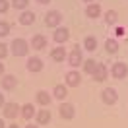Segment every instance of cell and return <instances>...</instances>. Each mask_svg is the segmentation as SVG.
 <instances>
[{
    "mask_svg": "<svg viewBox=\"0 0 128 128\" xmlns=\"http://www.w3.org/2000/svg\"><path fill=\"white\" fill-rule=\"evenodd\" d=\"M84 2H89V4H91V2H93V0H84Z\"/></svg>",
    "mask_w": 128,
    "mask_h": 128,
    "instance_id": "d590c367",
    "label": "cell"
},
{
    "mask_svg": "<svg viewBox=\"0 0 128 128\" xmlns=\"http://www.w3.org/2000/svg\"><path fill=\"white\" fill-rule=\"evenodd\" d=\"M50 99H52V93H48V91H37V95H35V101L39 105H43V107H48L50 105Z\"/></svg>",
    "mask_w": 128,
    "mask_h": 128,
    "instance_id": "9a60e30c",
    "label": "cell"
},
{
    "mask_svg": "<svg viewBox=\"0 0 128 128\" xmlns=\"http://www.w3.org/2000/svg\"><path fill=\"white\" fill-rule=\"evenodd\" d=\"M62 22V14L58 10H48L47 16H45V25L47 27H58Z\"/></svg>",
    "mask_w": 128,
    "mask_h": 128,
    "instance_id": "277c9868",
    "label": "cell"
},
{
    "mask_svg": "<svg viewBox=\"0 0 128 128\" xmlns=\"http://www.w3.org/2000/svg\"><path fill=\"white\" fill-rule=\"evenodd\" d=\"M86 16L91 18V20H97V18L101 16V6H99L97 2H91V4H88V8H86Z\"/></svg>",
    "mask_w": 128,
    "mask_h": 128,
    "instance_id": "5bb4252c",
    "label": "cell"
},
{
    "mask_svg": "<svg viewBox=\"0 0 128 128\" xmlns=\"http://www.w3.org/2000/svg\"><path fill=\"white\" fill-rule=\"evenodd\" d=\"M8 128H20V126H18V124H10Z\"/></svg>",
    "mask_w": 128,
    "mask_h": 128,
    "instance_id": "e575fe53",
    "label": "cell"
},
{
    "mask_svg": "<svg viewBox=\"0 0 128 128\" xmlns=\"http://www.w3.org/2000/svg\"><path fill=\"white\" fill-rule=\"evenodd\" d=\"M101 99H103L105 105H114L118 101V93H116L114 88H105L103 93H101Z\"/></svg>",
    "mask_w": 128,
    "mask_h": 128,
    "instance_id": "8992f818",
    "label": "cell"
},
{
    "mask_svg": "<svg viewBox=\"0 0 128 128\" xmlns=\"http://www.w3.org/2000/svg\"><path fill=\"white\" fill-rule=\"evenodd\" d=\"M35 122L37 124H48L50 122V111H47V109H43V111H37L35 112Z\"/></svg>",
    "mask_w": 128,
    "mask_h": 128,
    "instance_id": "2e32d148",
    "label": "cell"
},
{
    "mask_svg": "<svg viewBox=\"0 0 128 128\" xmlns=\"http://www.w3.org/2000/svg\"><path fill=\"white\" fill-rule=\"evenodd\" d=\"M10 48H12V54L14 56H25L27 52H29V41H25V39H14L12 41V45H10Z\"/></svg>",
    "mask_w": 128,
    "mask_h": 128,
    "instance_id": "6da1fadb",
    "label": "cell"
},
{
    "mask_svg": "<svg viewBox=\"0 0 128 128\" xmlns=\"http://www.w3.org/2000/svg\"><path fill=\"white\" fill-rule=\"evenodd\" d=\"M64 84L68 86V88H78L82 84V76L78 70H70V72L64 76Z\"/></svg>",
    "mask_w": 128,
    "mask_h": 128,
    "instance_id": "52a82bcc",
    "label": "cell"
},
{
    "mask_svg": "<svg viewBox=\"0 0 128 128\" xmlns=\"http://www.w3.org/2000/svg\"><path fill=\"white\" fill-rule=\"evenodd\" d=\"M20 112H22V107L18 103H4V107H2V116L4 118H16Z\"/></svg>",
    "mask_w": 128,
    "mask_h": 128,
    "instance_id": "5b68a950",
    "label": "cell"
},
{
    "mask_svg": "<svg viewBox=\"0 0 128 128\" xmlns=\"http://www.w3.org/2000/svg\"><path fill=\"white\" fill-rule=\"evenodd\" d=\"M105 22H107V25H116V22H118V12H116V10H109V12L105 14Z\"/></svg>",
    "mask_w": 128,
    "mask_h": 128,
    "instance_id": "7402d4cb",
    "label": "cell"
},
{
    "mask_svg": "<svg viewBox=\"0 0 128 128\" xmlns=\"http://www.w3.org/2000/svg\"><path fill=\"white\" fill-rule=\"evenodd\" d=\"M8 45H6V43H0V60H4V58H6V54H8Z\"/></svg>",
    "mask_w": 128,
    "mask_h": 128,
    "instance_id": "4316f807",
    "label": "cell"
},
{
    "mask_svg": "<svg viewBox=\"0 0 128 128\" xmlns=\"http://www.w3.org/2000/svg\"><path fill=\"white\" fill-rule=\"evenodd\" d=\"M10 10V2L8 0H0V14H6Z\"/></svg>",
    "mask_w": 128,
    "mask_h": 128,
    "instance_id": "83f0119b",
    "label": "cell"
},
{
    "mask_svg": "<svg viewBox=\"0 0 128 128\" xmlns=\"http://www.w3.org/2000/svg\"><path fill=\"white\" fill-rule=\"evenodd\" d=\"M35 2H39V4H48L50 0H35Z\"/></svg>",
    "mask_w": 128,
    "mask_h": 128,
    "instance_id": "1f68e13d",
    "label": "cell"
},
{
    "mask_svg": "<svg viewBox=\"0 0 128 128\" xmlns=\"http://www.w3.org/2000/svg\"><path fill=\"white\" fill-rule=\"evenodd\" d=\"M105 50L109 54H116L118 52V41L116 39H107L105 41Z\"/></svg>",
    "mask_w": 128,
    "mask_h": 128,
    "instance_id": "44dd1931",
    "label": "cell"
},
{
    "mask_svg": "<svg viewBox=\"0 0 128 128\" xmlns=\"http://www.w3.org/2000/svg\"><path fill=\"white\" fill-rule=\"evenodd\" d=\"M18 22H20L22 25H31L33 22H35V14L29 12V10H24V12H22V16L18 18Z\"/></svg>",
    "mask_w": 128,
    "mask_h": 128,
    "instance_id": "e0dca14e",
    "label": "cell"
},
{
    "mask_svg": "<svg viewBox=\"0 0 128 128\" xmlns=\"http://www.w3.org/2000/svg\"><path fill=\"white\" fill-rule=\"evenodd\" d=\"M2 76H4V64L0 62V78H2Z\"/></svg>",
    "mask_w": 128,
    "mask_h": 128,
    "instance_id": "4dcf8cb0",
    "label": "cell"
},
{
    "mask_svg": "<svg viewBox=\"0 0 128 128\" xmlns=\"http://www.w3.org/2000/svg\"><path fill=\"white\" fill-rule=\"evenodd\" d=\"M25 128H39V124H27Z\"/></svg>",
    "mask_w": 128,
    "mask_h": 128,
    "instance_id": "d6a6232c",
    "label": "cell"
},
{
    "mask_svg": "<svg viewBox=\"0 0 128 128\" xmlns=\"http://www.w3.org/2000/svg\"><path fill=\"white\" fill-rule=\"evenodd\" d=\"M84 48H86V50H95L97 48V39L91 37V35L86 37V39H84Z\"/></svg>",
    "mask_w": 128,
    "mask_h": 128,
    "instance_id": "cb8c5ba5",
    "label": "cell"
},
{
    "mask_svg": "<svg viewBox=\"0 0 128 128\" xmlns=\"http://www.w3.org/2000/svg\"><path fill=\"white\" fill-rule=\"evenodd\" d=\"M22 116H24L25 120H31L33 114H35V107H33V103H25L22 105V112H20Z\"/></svg>",
    "mask_w": 128,
    "mask_h": 128,
    "instance_id": "ffe728a7",
    "label": "cell"
},
{
    "mask_svg": "<svg viewBox=\"0 0 128 128\" xmlns=\"http://www.w3.org/2000/svg\"><path fill=\"white\" fill-rule=\"evenodd\" d=\"M116 35H124V29H122V27H116Z\"/></svg>",
    "mask_w": 128,
    "mask_h": 128,
    "instance_id": "f546056e",
    "label": "cell"
},
{
    "mask_svg": "<svg viewBox=\"0 0 128 128\" xmlns=\"http://www.w3.org/2000/svg\"><path fill=\"white\" fill-rule=\"evenodd\" d=\"M27 70H29V72H41V70H43V60H41L39 56L27 58Z\"/></svg>",
    "mask_w": 128,
    "mask_h": 128,
    "instance_id": "4fadbf2b",
    "label": "cell"
},
{
    "mask_svg": "<svg viewBox=\"0 0 128 128\" xmlns=\"http://www.w3.org/2000/svg\"><path fill=\"white\" fill-rule=\"evenodd\" d=\"M10 35V24L8 22H0V37Z\"/></svg>",
    "mask_w": 128,
    "mask_h": 128,
    "instance_id": "484cf974",
    "label": "cell"
},
{
    "mask_svg": "<svg viewBox=\"0 0 128 128\" xmlns=\"http://www.w3.org/2000/svg\"><path fill=\"white\" fill-rule=\"evenodd\" d=\"M111 76L114 80H124L128 76V66L124 62H114L111 66Z\"/></svg>",
    "mask_w": 128,
    "mask_h": 128,
    "instance_id": "3957f363",
    "label": "cell"
},
{
    "mask_svg": "<svg viewBox=\"0 0 128 128\" xmlns=\"http://www.w3.org/2000/svg\"><path fill=\"white\" fill-rule=\"evenodd\" d=\"M4 103H6V99H4V95H2V93H0V109H2V107H4Z\"/></svg>",
    "mask_w": 128,
    "mask_h": 128,
    "instance_id": "f1b7e54d",
    "label": "cell"
},
{
    "mask_svg": "<svg viewBox=\"0 0 128 128\" xmlns=\"http://www.w3.org/2000/svg\"><path fill=\"white\" fill-rule=\"evenodd\" d=\"M0 86H2L4 91H12V89H16V86H18V78L12 76V74H4L2 80H0Z\"/></svg>",
    "mask_w": 128,
    "mask_h": 128,
    "instance_id": "ba28073f",
    "label": "cell"
},
{
    "mask_svg": "<svg viewBox=\"0 0 128 128\" xmlns=\"http://www.w3.org/2000/svg\"><path fill=\"white\" fill-rule=\"evenodd\" d=\"M66 60H68V64L72 66V68H78L80 64H84V54H82V48L80 45H76V47L68 52V56H66Z\"/></svg>",
    "mask_w": 128,
    "mask_h": 128,
    "instance_id": "7a4b0ae2",
    "label": "cell"
},
{
    "mask_svg": "<svg viewBox=\"0 0 128 128\" xmlns=\"http://www.w3.org/2000/svg\"><path fill=\"white\" fill-rule=\"evenodd\" d=\"M91 76H93V80H95V82H105V80H107V76H109V68H107L105 64H97L95 72L91 74Z\"/></svg>",
    "mask_w": 128,
    "mask_h": 128,
    "instance_id": "7c38bea8",
    "label": "cell"
},
{
    "mask_svg": "<svg viewBox=\"0 0 128 128\" xmlns=\"http://www.w3.org/2000/svg\"><path fill=\"white\" fill-rule=\"evenodd\" d=\"M97 64H99V62H95L93 58H88V60H84V72H86V74H89V76H91V74L95 72Z\"/></svg>",
    "mask_w": 128,
    "mask_h": 128,
    "instance_id": "603a6c76",
    "label": "cell"
},
{
    "mask_svg": "<svg viewBox=\"0 0 128 128\" xmlns=\"http://www.w3.org/2000/svg\"><path fill=\"white\" fill-rule=\"evenodd\" d=\"M58 112H60V116H62L64 120H72L74 114H76V111H74V105L72 103H60V107H58Z\"/></svg>",
    "mask_w": 128,
    "mask_h": 128,
    "instance_id": "9c48e42d",
    "label": "cell"
},
{
    "mask_svg": "<svg viewBox=\"0 0 128 128\" xmlns=\"http://www.w3.org/2000/svg\"><path fill=\"white\" fill-rule=\"evenodd\" d=\"M66 95H68V89H66V86H64V84L54 86V89H52V97H54V99L64 101V97H66Z\"/></svg>",
    "mask_w": 128,
    "mask_h": 128,
    "instance_id": "d6986e66",
    "label": "cell"
},
{
    "mask_svg": "<svg viewBox=\"0 0 128 128\" xmlns=\"http://www.w3.org/2000/svg\"><path fill=\"white\" fill-rule=\"evenodd\" d=\"M0 128H6V124H4V120L0 118Z\"/></svg>",
    "mask_w": 128,
    "mask_h": 128,
    "instance_id": "836d02e7",
    "label": "cell"
},
{
    "mask_svg": "<svg viewBox=\"0 0 128 128\" xmlns=\"http://www.w3.org/2000/svg\"><path fill=\"white\" fill-rule=\"evenodd\" d=\"M66 50H64V47H56L50 50V58L54 60V62H64V58H66Z\"/></svg>",
    "mask_w": 128,
    "mask_h": 128,
    "instance_id": "ac0fdd59",
    "label": "cell"
},
{
    "mask_svg": "<svg viewBox=\"0 0 128 128\" xmlns=\"http://www.w3.org/2000/svg\"><path fill=\"white\" fill-rule=\"evenodd\" d=\"M52 39L58 43V45H62V43H66V41L70 39V31H68V27H56L54 29V35H52Z\"/></svg>",
    "mask_w": 128,
    "mask_h": 128,
    "instance_id": "8fae6325",
    "label": "cell"
},
{
    "mask_svg": "<svg viewBox=\"0 0 128 128\" xmlns=\"http://www.w3.org/2000/svg\"><path fill=\"white\" fill-rule=\"evenodd\" d=\"M27 4H29V0H12V6L16 10H25Z\"/></svg>",
    "mask_w": 128,
    "mask_h": 128,
    "instance_id": "d4e9b609",
    "label": "cell"
},
{
    "mask_svg": "<svg viewBox=\"0 0 128 128\" xmlns=\"http://www.w3.org/2000/svg\"><path fill=\"white\" fill-rule=\"evenodd\" d=\"M29 47L35 48V50H43V48H47V37H45V35H41V33L33 35L31 41H29Z\"/></svg>",
    "mask_w": 128,
    "mask_h": 128,
    "instance_id": "30bf717a",
    "label": "cell"
}]
</instances>
